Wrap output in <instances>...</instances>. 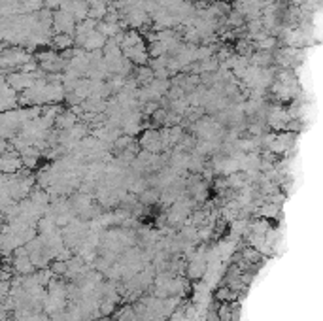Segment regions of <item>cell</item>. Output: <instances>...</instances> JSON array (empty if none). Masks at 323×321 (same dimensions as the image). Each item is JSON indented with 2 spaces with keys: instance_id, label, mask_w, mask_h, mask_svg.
<instances>
[{
  "instance_id": "cell-1",
  "label": "cell",
  "mask_w": 323,
  "mask_h": 321,
  "mask_svg": "<svg viewBox=\"0 0 323 321\" xmlns=\"http://www.w3.org/2000/svg\"><path fill=\"white\" fill-rule=\"evenodd\" d=\"M140 146H142V150L148 151V153H161L162 151L161 130H155V128L146 130L140 138Z\"/></svg>"
},
{
  "instance_id": "cell-2",
  "label": "cell",
  "mask_w": 323,
  "mask_h": 321,
  "mask_svg": "<svg viewBox=\"0 0 323 321\" xmlns=\"http://www.w3.org/2000/svg\"><path fill=\"white\" fill-rule=\"evenodd\" d=\"M11 267H13V272L17 274V276H27V274H33L34 270V265L31 263V259L29 255H17L13 257V261H11Z\"/></svg>"
},
{
  "instance_id": "cell-3",
  "label": "cell",
  "mask_w": 323,
  "mask_h": 321,
  "mask_svg": "<svg viewBox=\"0 0 323 321\" xmlns=\"http://www.w3.org/2000/svg\"><path fill=\"white\" fill-rule=\"evenodd\" d=\"M215 299L221 300V302H229V300L235 299V291L229 287H221L217 289V293H215Z\"/></svg>"
}]
</instances>
